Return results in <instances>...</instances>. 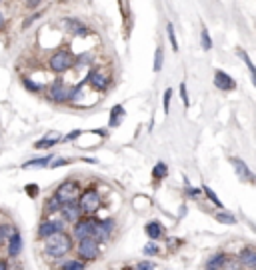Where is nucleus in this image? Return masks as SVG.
I'll return each mask as SVG.
<instances>
[{"label": "nucleus", "instance_id": "nucleus-4", "mask_svg": "<svg viewBox=\"0 0 256 270\" xmlns=\"http://www.w3.org/2000/svg\"><path fill=\"white\" fill-rule=\"evenodd\" d=\"M80 190H82V186H80V182H78V180L66 178L56 186L54 196H56V200H58L60 204L76 202V200H78V196H80Z\"/></svg>", "mask_w": 256, "mask_h": 270}, {"label": "nucleus", "instance_id": "nucleus-44", "mask_svg": "<svg viewBox=\"0 0 256 270\" xmlns=\"http://www.w3.org/2000/svg\"><path fill=\"white\" fill-rule=\"evenodd\" d=\"M8 270H24V268H22V264H14V266H10Z\"/></svg>", "mask_w": 256, "mask_h": 270}, {"label": "nucleus", "instance_id": "nucleus-30", "mask_svg": "<svg viewBox=\"0 0 256 270\" xmlns=\"http://www.w3.org/2000/svg\"><path fill=\"white\" fill-rule=\"evenodd\" d=\"M200 42H202V48H204V50H210V48H212V38H210L206 26H202V30H200Z\"/></svg>", "mask_w": 256, "mask_h": 270}, {"label": "nucleus", "instance_id": "nucleus-37", "mask_svg": "<svg viewBox=\"0 0 256 270\" xmlns=\"http://www.w3.org/2000/svg\"><path fill=\"white\" fill-rule=\"evenodd\" d=\"M170 98H172V88H166L164 90V104H162V108H164V112H168L170 110Z\"/></svg>", "mask_w": 256, "mask_h": 270}, {"label": "nucleus", "instance_id": "nucleus-9", "mask_svg": "<svg viewBox=\"0 0 256 270\" xmlns=\"http://www.w3.org/2000/svg\"><path fill=\"white\" fill-rule=\"evenodd\" d=\"M68 92L70 86L62 80V78H56L52 80V84L46 88V98L54 104H66L68 102Z\"/></svg>", "mask_w": 256, "mask_h": 270}, {"label": "nucleus", "instance_id": "nucleus-26", "mask_svg": "<svg viewBox=\"0 0 256 270\" xmlns=\"http://www.w3.org/2000/svg\"><path fill=\"white\" fill-rule=\"evenodd\" d=\"M200 190H202V194H204V196H206V198H208L210 202L214 204L216 208H220V210H224V206H222V202H220V198L216 196V192H214V190H212L210 186H202Z\"/></svg>", "mask_w": 256, "mask_h": 270}, {"label": "nucleus", "instance_id": "nucleus-46", "mask_svg": "<svg viewBox=\"0 0 256 270\" xmlns=\"http://www.w3.org/2000/svg\"><path fill=\"white\" fill-rule=\"evenodd\" d=\"M122 270H134V266H122Z\"/></svg>", "mask_w": 256, "mask_h": 270}, {"label": "nucleus", "instance_id": "nucleus-13", "mask_svg": "<svg viewBox=\"0 0 256 270\" xmlns=\"http://www.w3.org/2000/svg\"><path fill=\"white\" fill-rule=\"evenodd\" d=\"M214 86L218 90H222V92H230V90L236 88V80H234L228 72L216 70L214 72Z\"/></svg>", "mask_w": 256, "mask_h": 270}, {"label": "nucleus", "instance_id": "nucleus-41", "mask_svg": "<svg viewBox=\"0 0 256 270\" xmlns=\"http://www.w3.org/2000/svg\"><path fill=\"white\" fill-rule=\"evenodd\" d=\"M40 4H42V0H26V8H30V10L32 8H38Z\"/></svg>", "mask_w": 256, "mask_h": 270}, {"label": "nucleus", "instance_id": "nucleus-3", "mask_svg": "<svg viewBox=\"0 0 256 270\" xmlns=\"http://www.w3.org/2000/svg\"><path fill=\"white\" fill-rule=\"evenodd\" d=\"M72 66H74V54L68 48H58L48 58V70L54 72V74H64Z\"/></svg>", "mask_w": 256, "mask_h": 270}, {"label": "nucleus", "instance_id": "nucleus-24", "mask_svg": "<svg viewBox=\"0 0 256 270\" xmlns=\"http://www.w3.org/2000/svg\"><path fill=\"white\" fill-rule=\"evenodd\" d=\"M214 218H216L220 224H228V226L236 224V216L230 214V212H226V210H218V212L214 214Z\"/></svg>", "mask_w": 256, "mask_h": 270}, {"label": "nucleus", "instance_id": "nucleus-21", "mask_svg": "<svg viewBox=\"0 0 256 270\" xmlns=\"http://www.w3.org/2000/svg\"><path fill=\"white\" fill-rule=\"evenodd\" d=\"M52 154H44V156H38V158H32L28 162H24L22 168H48L50 162H52Z\"/></svg>", "mask_w": 256, "mask_h": 270}, {"label": "nucleus", "instance_id": "nucleus-28", "mask_svg": "<svg viewBox=\"0 0 256 270\" xmlns=\"http://www.w3.org/2000/svg\"><path fill=\"white\" fill-rule=\"evenodd\" d=\"M162 62H164V48L158 46L156 52H154V72H160L162 70Z\"/></svg>", "mask_w": 256, "mask_h": 270}, {"label": "nucleus", "instance_id": "nucleus-35", "mask_svg": "<svg viewBox=\"0 0 256 270\" xmlns=\"http://www.w3.org/2000/svg\"><path fill=\"white\" fill-rule=\"evenodd\" d=\"M24 190H26V194H28L30 198H36V196H38V192H40L38 184H26V186H24Z\"/></svg>", "mask_w": 256, "mask_h": 270}, {"label": "nucleus", "instance_id": "nucleus-45", "mask_svg": "<svg viewBox=\"0 0 256 270\" xmlns=\"http://www.w3.org/2000/svg\"><path fill=\"white\" fill-rule=\"evenodd\" d=\"M2 28H4V14L0 12V30H2Z\"/></svg>", "mask_w": 256, "mask_h": 270}, {"label": "nucleus", "instance_id": "nucleus-5", "mask_svg": "<svg viewBox=\"0 0 256 270\" xmlns=\"http://www.w3.org/2000/svg\"><path fill=\"white\" fill-rule=\"evenodd\" d=\"M74 248H76L78 260H82V262H94L102 256V244H98L94 238H84V240L76 242Z\"/></svg>", "mask_w": 256, "mask_h": 270}, {"label": "nucleus", "instance_id": "nucleus-14", "mask_svg": "<svg viewBox=\"0 0 256 270\" xmlns=\"http://www.w3.org/2000/svg\"><path fill=\"white\" fill-rule=\"evenodd\" d=\"M246 270H254L256 266V248L254 246H244L240 248V252L234 256Z\"/></svg>", "mask_w": 256, "mask_h": 270}, {"label": "nucleus", "instance_id": "nucleus-38", "mask_svg": "<svg viewBox=\"0 0 256 270\" xmlns=\"http://www.w3.org/2000/svg\"><path fill=\"white\" fill-rule=\"evenodd\" d=\"M72 160H68V158H52V162H50V168H58V166H66V164H70Z\"/></svg>", "mask_w": 256, "mask_h": 270}, {"label": "nucleus", "instance_id": "nucleus-43", "mask_svg": "<svg viewBox=\"0 0 256 270\" xmlns=\"http://www.w3.org/2000/svg\"><path fill=\"white\" fill-rule=\"evenodd\" d=\"M80 134H82V130H74V132H70V134L64 138V140H74V138H78Z\"/></svg>", "mask_w": 256, "mask_h": 270}, {"label": "nucleus", "instance_id": "nucleus-8", "mask_svg": "<svg viewBox=\"0 0 256 270\" xmlns=\"http://www.w3.org/2000/svg\"><path fill=\"white\" fill-rule=\"evenodd\" d=\"M62 230H66V222L62 218H42L38 222V228H36V238L42 242V240H46L48 236L58 234Z\"/></svg>", "mask_w": 256, "mask_h": 270}, {"label": "nucleus", "instance_id": "nucleus-12", "mask_svg": "<svg viewBox=\"0 0 256 270\" xmlns=\"http://www.w3.org/2000/svg\"><path fill=\"white\" fill-rule=\"evenodd\" d=\"M6 258L8 260H16L18 256H20V252H22V234L16 230L14 234H10L8 236V240H6Z\"/></svg>", "mask_w": 256, "mask_h": 270}, {"label": "nucleus", "instance_id": "nucleus-18", "mask_svg": "<svg viewBox=\"0 0 256 270\" xmlns=\"http://www.w3.org/2000/svg\"><path fill=\"white\" fill-rule=\"evenodd\" d=\"M58 210H60V202H58L56 196L52 194L50 198L44 200V206H42V218H52L54 214H58Z\"/></svg>", "mask_w": 256, "mask_h": 270}, {"label": "nucleus", "instance_id": "nucleus-40", "mask_svg": "<svg viewBox=\"0 0 256 270\" xmlns=\"http://www.w3.org/2000/svg\"><path fill=\"white\" fill-rule=\"evenodd\" d=\"M40 16H42V12H36V14H32L30 18H26V20H24V28H28V26H30L32 22H36Z\"/></svg>", "mask_w": 256, "mask_h": 270}, {"label": "nucleus", "instance_id": "nucleus-6", "mask_svg": "<svg viewBox=\"0 0 256 270\" xmlns=\"http://www.w3.org/2000/svg\"><path fill=\"white\" fill-rule=\"evenodd\" d=\"M114 228H117V222H114L112 218H98V216H96L92 238L98 244H108V242L112 240Z\"/></svg>", "mask_w": 256, "mask_h": 270}, {"label": "nucleus", "instance_id": "nucleus-29", "mask_svg": "<svg viewBox=\"0 0 256 270\" xmlns=\"http://www.w3.org/2000/svg\"><path fill=\"white\" fill-rule=\"evenodd\" d=\"M236 54H238V56H240V58L244 60V64L248 66V70H250V74H252V78H256V68H254V64H252V60H250V56L246 54V50H238Z\"/></svg>", "mask_w": 256, "mask_h": 270}, {"label": "nucleus", "instance_id": "nucleus-17", "mask_svg": "<svg viewBox=\"0 0 256 270\" xmlns=\"http://www.w3.org/2000/svg\"><path fill=\"white\" fill-rule=\"evenodd\" d=\"M230 164L234 166V170H236V176L242 180H248V182H254V176H252V170L246 166V162L244 160H240V158H230Z\"/></svg>", "mask_w": 256, "mask_h": 270}, {"label": "nucleus", "instance_id": "nucleus-32", "mask_svg": "<svg viewBox=\"0 0 256 270\" xmlns=\"http://www.w3.org/2000/svg\"><path fill=\"white\" fill-rule=\"evenodd\" d=\"M166 30H168V40L172 44V50L176 52L178 50V40H176V34H174V26L172 24H166Z\"/></svg>", "mask_w": 256, "mask_h": 270}, {"label": "nucleus", "instance_id": "nucleus-20", "mask_svg": "<svg viewBox=\"0 0 256 270\" xmlns=\"http://www.w3.org/2000/svg\"><path fill=\"white\" fill-rule=\"evenodd\" d=\"M58 270H86V262L78 258H60Z\"/></svg>", "mask_w": 256, "mask_h": 270}, {"label": "nucleus", "instance_id": "nucleus-10", "mask_svg": "<svg viewBox=\"0 0 256 270\" xmlns=\"http://www.w3.org/2000/svg\"><path fill=\"white\" fill-rule=\"evenodd\" d=\"M110 82H112V78L106 76V74H102L98 68H92V70L88 72V76H86V84H90V86H92L94 90H98V92L108 88Z\"/></svg>", "mask_w": 256, "mask_h": 270}, {"label": "nucleus", "instance_id": "nucleus-16", "mask_svg": "<svg viewBox=\"0 0 256 270\" xmlns=\"http://www.w3.org/2000/svg\"><path fill=\"white\" fill-rule=\"evenodd\" d=\"M144 232H146V236H148L150 240H154V242L162 240L164 236H166V228H164L158 220H150L148 224L144 226Z\"/></svg>", "mask_w": 256, "mask_h": 270}, {"label": "nucleus", "instance_id": "nucleus-23", "mask_svg": "<svg viewBox=\"0 0 256 270\" xmlns=\"http://www.w3.org/2000/svg\"><path fill=\"white\" fill-rule=\"evenodd\" d=\"M122 116H124V106L122 104L112 106V110H110V128H117L118 124L122 122Z\"/></svg>", "mask_w": 256, "mask_h": 270}, {"label": "nucleus", "instance_id": "nucleus-1", "mask_svg": "<svg viewBox=\"0 0 256 270\" xmlns=\"http://www.w3.org/2000/svg\"><path fill=\"white\" fill-rule=\"evenodd\" d=\"M74 238L70 236L68 230H62L58 234H52L48 236L46 240H42V252L48 258H54V260H60L64 256H68L70 252L74 250Z\"/></svg>", "mask_w": 256, "mask_h": 270}, {"label": "nucleus", "instance_id": "nucleus-25", "mask_svg": "<svg viewBox=\"0 0 256 270\" xmlns=\"http://www.w3.org/2000/svg\"><path fill=\"white\" fill-rule=\"evenodd\" d=\"M166 176H168V166L164 162H156L154 168H152V178L158 182V180H164Z\"/></svg>", "mask_w": 256, "mask_h": 270}, {"label": "nucleus", "instance_id": "nucleus-15", "mask_svg": "<svg viewBox=\"0 0 256 270\" xmlns=\"http://www.w3.org/2000/svg\"><path fill=\"white\" fill-rule=\"evenodd\" d=\"M62 26L68 30L70 34H74V36H88L90 34V28L88 26H84V24L80 22V20H76V18H64L62 20Z\"/></svg>", "mask_w": 256, "mask_h": 270}, {"label": "nucleus", "instance_id": "nucleus-22", "mask_svg": "<svg viewBox=\"0 0 256 270\" xmlns=\"http://www.w3.org/2000/svg\"><path fill=\"white\" fill-rule=\"evenodd\" d=\"M58 142H60V136L50 132V136H44V138H40L38 142H34V148H38V150H48V148H52V146L58 144Z\"/></svg>", "mask_w": 256, "mask_h": 270}, {"label": "nucleus", "instance_id": "nucleus-11", "mask_svg": "<svg viewBox=\"0 0 256 270\" xmlns=\"http://www.w3.org/2000/svg\"><path fill=\"white\" fill-rule=\"evenodd\" d=\"M58 214H60V218L66 222V224H74L80 216H84L82 214V210H80V206L78 202H66V204H60V210H58Z\"/></svg>", "mask_w": 256, "mask_h": 270}, {"label": "nucleus", "instance_id": "nucleus-7", "mask_svg": "<svg viewBox=\"0 0 256 270\" xmlns=\"http://www.w3.org/2000/svg\"><path fill=\"white\" fill-rule=\"evenodd\" d=\"M94 222H96V216H80L72 224V230H70V236L74 238V242H80L84 238H92Z\"/></svg>", "mask_w": 256, "mask_h": 270}, {"label": "nucleus", "instance_id": "nucleus-47", "mask_svg": "<svg viewBox=\"0 0 256 270\" xmlns=\"http://www.w3.org/2000/svg\"><path fill=\"white\" fill-rule=\"evenodd\" d=\"M0 2H2V0H0Z\"/></svg>", "mask_w": 256, "mask_h": 270}, {"label": "nucleus", "instance_id": "nucleus-2", "mask_svg": "<svg viewBox=\"0 0 256 270\" xmlns=\"http://www.w3.org/2000/svg\"><path fill=\"white\" fill-rule=\"evenodd\" d=\"M76 202H78L84 216H96V212L102 208V196L94 186H88V188L80 190V196Z\"/></svg>", "mask_w": 256, "mask_h": 270}, {"label": "nucleus", "instance_id": "nucleus-42", "mask_svg": "<svg viewBox=\"0 0 256 270\" xmlns=\"http://www.w3.org/2000/svg\"><path fill=\"white\" fill-rule=\"evenodd\" d=\"M10 264H8V258H0V270H8Z\"/></svg>", "mask_w": 256, "mask_h": 270}, {"label": "nucleus", "instance_id": "nucleus-19", "mask_svg": "<svg viewBox=\"0 0 256 270\" xmlns=\"http://www.w3.org/2000/svg\"><path fill=\"white\" fill-rule=\"evenodd\" d=\"M226 260H228V254L226 252H216V254H212L208 260H206V270H220L224 266Z\"/></svg>", "mask_w": 256, "mask_h": 270}, {"label": "nucleus", "instance_id": "nucleus-27", "mask_svg": "<svg viewBox=\"0 0 256 270\" xmlns=\"http://www.w3.org/2000/svg\"><path fill=\"white\" fill-rule=\"evenodd\" d=\"M142 254H144V256H154V254H160V244H158V242H154V240H150L148 244H144V248H142Z\"/></svg>", "mask_w": 256, "mask_h": 270}, {"label": "nucleus", "instance_id": "nucleus-36", "mask_svg": "<svg viewBox=\"0 0 256 270\" xmlns=\"http://www.w3.org/2000/svg\"><path fill=\"white\" fill-rule=\"evenodd\" d=\"M180 100H182L184 108H188V106H190V98H188V90H187V84H184V82L180 84Z\"/></svg>", "mask_w": 256, "mask_h": 270}, {"label": "nucleus", "instance_id": "nucleus-31", "mask_svg": "<svg viewBox=\"0 0 256 270\" xmlns=\"http://www.w3.org/2000/svg\"><path fill=\"white\" fill-rule=\"evenodd\" d=\"M22 84H24V88L30 90V92H40V90H42V86H40L38 82L30 80V78H26V76H22Z\"/></svg>", "mask_w": 256, "mask_h": 270}, {"label": "nucleus", "instance_id": "nucleus-39", "mask_svg": "<svg viewBox=\"0 0 256 270\" xmlns=\"http://www.w3.org/2000/svg\"><path fill=\"white\" fill-rule=\"evenodd\" d=\"M202 194V190L200 188H196V186H187V196L188 198H198Z\"/></svg>", "mask_w": 256, "mask_h": 270}, {"label": "nucleus", "instance_id": "nucleus-34", "mask_svg": "<svg viewBox=\"0 0 256 270\" xmlns=\"http://www.w3.org/2000/svg\"><path fill=\"white\" fill-rule=\"evenodd\" d=\"M154 268H156L154 262H152V260H146V258L134 264V270H154Z\"/></svg>", "mask_w": 256, "mask_h": 270}, {"label": "nucleus", "instance_id": "nucleus-33", "mask_svg": "<svg viewBox=\"0 0 256 270\" xmlns=\"http://www.w3.org/2000/svg\"><path fill=\"white\" fill-rule=\"evenodd\" d=\"M220 270H244V266H242L236 258H228V260L224 262V266H222Z\"/></svg>", "mask_w": 256, "mask_h": 270}]
</instances>
